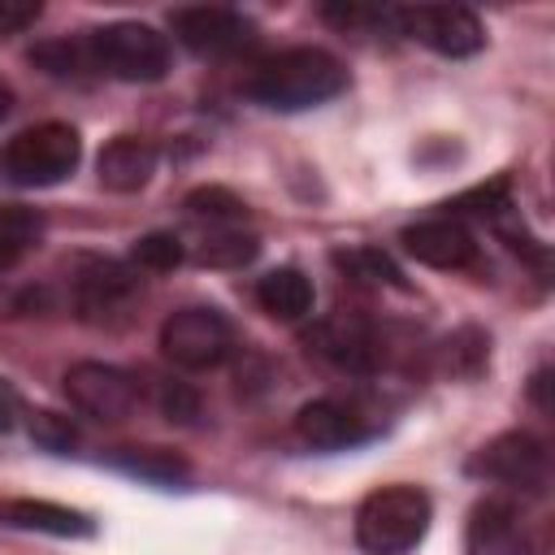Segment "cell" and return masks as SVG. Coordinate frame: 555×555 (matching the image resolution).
Here are the masks:
<instances>
[{
	"instance_id": "1",
	"label": "cell",
	"mask_w": 555,
	"mask_h": 555,
	"mask_svg": "<svg viewBox=\"0 0 555 555\" xmlns=\"http://www.w3.org/2000/svg\"><path fill=\"white\" fill-rule=\"evenodd\" d=\"M343 87H347V69L325 48H286V52L269 56L264 65H256V74L247 78V95L278 113H299V108L325 104Z\"/></svg>"
},
{
	"instance_id": "2",
	"label": "cell",
	"mask_w": 555,
	"mask_h": 555,
	"mask_svg": "<svg viewBox=\"0 0 555 555\" xmlns=\"http://www.w3.org/2000/svg\"><path fill=\"white\" fill-rule=\"evenodd\" d=\"M429 529V499L416 486H382L356 507V542L364 555H408Z\"/></svg>"
},
{
	"instance_id": "3",
	"label": "cell",
	"mask_w": 555,
	"mask_h": 555,
	"mask_svg": "<svg viewBox=\"0 0 555 555\" xmlns=\"http://www.w3.org/2000/svg\"><path fill=\"white\" fill-rule=\"evenodd\" d=\"M78 160H82V139L65 121L26 126L0 152V169L17 186H56L78 169Z\"/></svg>"
},
{
	"instance_id": "4",
	"label": "cell",
	"mask_w": 555,
	"mask_h": 555,
	"mask_svg": "<svg viewBox=\"0 0 555 555\" xmlns=\"http://www.w3.org/2000/svg\"><path fill=\"white\" fill-rule=\"evenodd\" d=\"M87 61L121 82H156L169 74V39L147 22H113L87 35Z\"/></svg>"
},
{
	"instance_id": "5",
	"label": "cell",
	"mask_w": 555,
	"mask_h": 555,
	"mask_svg": "<svg viewBox=\"0 0 555 555\" xmlns=\"http://www.w3.org/2000/svg\"><path fill=\"white\" fill-rule=\"evenodd\" d=\"M230 347H234V330L217 308H178L160 325V351L186 373L217 369L230 356Z\"/></svg>"
},
{
	"instance_id": "6",
	"label": "cell",
	"mask_w": 555,
	"mask_h": 555,
	"mask_svg": "<svg viewBox=\"0 0 555 555\" xmlns=\"http://www.w3.org/2000/svg\"><path fill=\"white\" fill-rule=\"evenodd\" d=\"M468 473L499 481V486H512V490H525V494H542L551 481V455H546V442H538L533 434L507 429V434L490 438L468 460Z\"/></svg>"
},
{
	"instance_id": "7",
	"label": "cell",
	"mask_w": 555,
	"mask_h": 555,
	"mask_svg": "<svg viewBox=\"0 0 555 555\" xmlns=\"http://www.w3.org/2000/svg\"><path fill=\"white\" fill-rule=\"evenodd\" d=\"M65 399L91 421H126L139 408V382L104 360H78L61 377Z\"/></svg>"
},
{
	"instance_id": "8",
	"label": "cell",
	"mask_w": 555,
	"mask_h": 555,
	"mask_svg": "<svg viewBox=\"0 0 555 555\" xmlns=\"http://www.w3.org/2000/svg\"><path fill=\"white\" fill-rule=\"evenodd\" d=\"M403 35L421 39L425 48L442 56H473L486 43V30L473 9L464 4H416V9H395L386 13Z\"/></svg>"
},
{
	"instance_id": "9",
	"label": "cell",
	"mask_w": 555,
	"mask_h": 555,
	"mask_svg": "<svg viewBox=\"0 0 555 555\" xmlns=\"http://www.w3.org/2000/svg\"><path fill=\"white\" fill-rule=\"evenodd\" d=\"M173 35L199 52V56H230V52H243L256 43V26L234 13V9H221V4H191V9H173L169 17Z\"/></svg>"
},
{
	"instance_id": "10",
	"label": "cell",
	"mask_w": 555,
	"mask_h": 555,
	"mask_svg": "<svg viewBox=\"0 0 555 555\" xmlns=\"http://www.w3.org/2000/svg\"><path fill=\"white\" fill-rule=\"evenodd\" d=\"M139 278L117 260H82L74 273V308L82 321H113L130 308Z\"/></svg>"
},
{
	"instance_id": "11",
	"label": "cell",
	"mask_w": 555,
	"mask_h": 555,
	"mask_svg": "<svg viewBox=\"0 0 555 555\" xmlns=\"http://www.w3.org/2000/svg\"><path fill=\"white\" fill-rule=\"evenodd\" d=\"M403 251L429 269H468L477 260V238L455 217H429L399 234Z\"/></svg>"
},
{
	"instance_id": "12",
	"label": "cell",
	"mask_w": 555,
	"mask_h": 555,
	"mask_svg": "<svg viewBox=\"0 0 555 555\" xmlns=\"http://www.w3.org/2000/svg\"><path fill=\"white\" fill-rule=\"evenodd\" d=\"M156 173V143L143 139V134H117L100 147L95 156V178L104 191H117V195H130V191H143L147 178Z\"/></svg>"
},
{
	"instance_id": "13",
	"label": "cell",
	"mask_w": 555,
	"mask_h": 555,
	"mask_svg": "<svg viewBox=\"0 0 555 555\" xmlns=\"http://www.w3.org/2000/svg\"><path fill=\"white\" fill-rule=\"evenodd\" d=\"M308 343H312L317 356H325L330 364L351 369V373H369V369L382 360V343H377V334H373L364 321H351V317L321 321V325L308 334Z\"/></svg>"
},
{
	"instance_id": "14",
	"label": "cell",
	"mask_w": 555,
	"mask_h": 555,
	"mask_svg": "<svg viewBox=\"0 0 555 555\" xmlns=\"http://www.w3.org/2000/svg\"><path fill=\"white\" fill-rule=\"evenodd\" d=\"M295 434L317 447V451H338V447H351L369 434L364 416L351 408V403H338V399H312L295 412Z\"/></svg>"
},
{
	"instance_id": "15",
	"label": "cell",
	"mask_w": 555,
	"mask_h": 555,
	"mask_svg": "<svg viewBox=\"0 0 555 555\" xmlns=\"http://www.w3.org/2000/svg\"><path fill=\"white\" fill-rule=\"evenodd\" d=\"M468 555H525V533L507 503H477L468 520Z\"/></svg>"
},
{
	"instance_id": "16",
	"label": "cell",
	"mask_w": 555,
	"mask_h": 555,
	"mask_svg": "<svg viewBox=\"0 0 555 555\" xmlns=\"http://www.w3.org/2000/svg\"><path fill=\"white\" fill-rule=\"evenodd\" d=\"M0 520L13 529L52 533V538H87L91 533V520L82 512H69L48 499H9V503H0Z\"/></svg>"
},
{
	"instance_id": "17",
	"label": "cell",
	"mask_w": 555,
	"mask_h": 555,
	"mask_svg": "<svg viewBox=\"0 0 555 555\" xmlns=\"http://www.w3.org/2000/svg\"><path fill=\"white\" fill-rule=\"evenodd\" d=\"M312 299H317L312 282H308L299 269H291V264L269 269V273L256 282V304H260L273 321H299V317H308V312H312Z\"/></svg>"
},
{
	"instance_id": "18",
	"label": "cell",
	"mask_w": 555,
	"mask_h": 555,
	"mask_svg": "<svg viewBox=\"0 0 555 555\" xmlns=\"http://www.w3.org/2000/svg\"><path fill=\"white\" fill-rule=\"evenodd\" d=\"M39 234H43V217L35 208H22V204L0 208V269L17 264L39 243Z\"/></svg>"
},
{
	"instance_id": "19",
	"label": "cell",
	"mask_w": 555,
	"mask_h": 555,
	"mask_svg": "<svg viewBox=\"0 0 555 555\" xmlns=\"http://www.w3.org/2000/svg\"><path fill=\"white\" fill-rule=\"evenodd\" d=\"M256 251H260V243H256L251 234L225 230V234H212V238L199 247V264H212V269H238V264H247Z\"/></svg>"
},
{
	"instance_id": "20",
	"label": "cell",
	"mask_w": 555,
	"mask_h": 555,
	"mask_svg": "<svg viewBox=\"0 0 555 555\" xmlns=\"http://www.w3.org/2000/svg\"><path fill=\"white\" fill-rule=\"evenodd\" d=\"M447 208H451V212H468V217H499L503 208H512V182H507V178L481 182V186L455 195Z\"/></svg>"
},
{
	"instance_id": "21",
	"label": "cell",
	"mask_w": 555,
	"mask_h": 555,
	"mask_svg": "<svg viewBox=\"0 0 555 555\" xmlns=\"http://www.w3.org/2000/svg\"><path fill=\"white\" fill-rule=\"evenodd\" d=\"M134 264L139 269H152V273H165V269H178L182 264V243H178V234H169V230H152V234H143V238H134Z\"/></svg>"
},
{
	"instance_id": "22",
	"label": "cell",
	"mask_w": 555,
	"mask_h": 555,
	"mask_svg": "<svg viewBox=\"0 0 555 555\" xmlns=\"http://www.w3.org/2000/svg\"><path fill=\"white\" fill-rule=\"evenodd\" d=\"M186 212L208 217V221H238V217H247V204L238 195H230L225 186H199L186 195Z\"/></svg>"
},
{
	"instance_id": "23",
	"label": "cell",
	"mask_w": 555,
	"mask_h": 555,
	"mask_svg": "<svg viewBox=\"0 0 555 555\" xmlns=\"http://www.w3.org/2000/svg\"><path fill=\"white\" fill-rule=\"evenodd\" d=\"M334 264H343L347 273H356V278H364V282H390V286H399V269H395L382 251H373V247L338 251V256H334Z\"/></svg>"
},
{
	"instance_id": "24",
	"label": "cell",
	"mask_w": 555,
	"mask_h": 555,
	"mask_svg": "<svg viewBox=\"0 0 555 555\" xmlns=\"http://www.w3.org/2000/svg\"><path fill=\"white\" fill-rule=\"evenodd\" d=\"M30 61L43 65L48 74H56V78H69V74H78L82 65H91V61H87V48H78V43H69V39H61V43H39V48L30 52Z\"/></svg>"
},
{
	"instance_id": "25",
	"label": "cell",
	"mask_w": 555,
	"mask_h": 555,
	"mask_svg": "<svg viewBox=\"0 0 555 555\" xmlns=\"http://www.w3.org/2000/svg\"><path fill=\"white\" fill-rule=\"evenodd\" d=\"M486 364V338L477 330H460L455 338H447V369L473 377Z\"/></svg>"
},
{
	"instance_id": "26",
	"label": "cell",
	"mask_w": 555,
	"mask_h": 555,
	"mask_svg": "<svg viewBox=\"0 0 555 555\" xmlns=\"http://www.w3.org/2000/svg\"><path fill=\"white\" fill-rule=\"evenodd\" d=\"M156 403H160V416H169V421H178V425H191L195 416H199V395L186 386V382H160V390H156Z\"/></svg>"
},
{
	"instance_id": "27",
	"label": "cell",
	"mask_w": 555,
	"mask_h": 555,
	"mask_svg": "<svg viewBox=\"0 0 555 555\" xmlns=\"http://www.w3.org/2000/svg\"><path fill=\"white\" fill-rule=\"evenodd\" d=\"M39 17V0H0V39L22 35Z\"/></svg>"
},
{
	"instance_id": "28",
	"label": "cell",
	"mask_w": 555,
	"mask_h": 555,
	"mask_svg": "<svg viewBox=\"0 0 555 555\" xmlns=\"http://www.w3.org/2000/svg\"><path fill=\"white\" fill-rule=\"evenodd\" d=\"M30 434H35L43 447H69V442H74V425L61 421V416H52V412H39L35 425H30Z\"/></svg>"
},
{
	"instance_id": "29",
	"label": "cell",
	"mask_w": 555,
	"mask_h": 555,
	"mask_svg": "<svg viewBox=\"0 0 555 555\" xmlns=\"http://www.w3.org/2000/svg\"><path fill=\"white\" fill-rule=\"evenodd\" d=\"M126 468H134V473H143V477H182L186 468L178 464V460H169V455H139V460H130Z\"/></svg>"
},
{
	"instance_id": "30",
	"label": "cell",
	"mask_w": 555,
	"mask_h": 555,
	"mask_svg": "<svg viewBox=\"0 0 555 555\" xmlns=\"http://www.w3.org/2000/svg\"><path fill=\"white\" fill-rule=\"evenodd\" d=\"M9 425H13V395L0 386V434H4Z\"/></svg>"
},
{
	"instance_id": "31",
	"label": "cell",
	"mask_w": 555,
	"mask_h": 555,
	"mask_svg": "<svg viewBox=\"0 0 555 555\" xmlns=\"http://www.w3.org/2000/svg\"><path fill=\"white\" fill-rule=\"evenodd\" d=\"M9 108H13V91H9V87H4V82H0V117H4V113H9Z\"/></svg>"
}]
</instances>
